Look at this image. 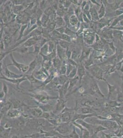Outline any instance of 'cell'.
Listing matches in <instances>:
<instances>
[{
    "label": "cell",
    "mask_w": 123,
    "mask_h": 138,
    "mask_svg": "<svg viewBox=\"0 0 123 138\" xmlns=\"http://www.w3.org/2000/svg\"><path fill=\"white\" fill-rule=\"evenodd\" d=\"M75 126L71 122L62 123L54 127V130L60 135H68L73 131Z\"/></svg>",
    "instance_id": "cell-2"
},
{
    "label": "cell",
    "mask_w": 123,
    "mask_h": 138,
    "mask_svg": "<svg viewBox=\"0 0 123 138\" xmlns=\"http://www.w3.org/2000/svg\"><path fill=\"white\" fill-rule=\"evenodd\" d=\"M11 138H18V137L17 135H14Z\"/></svg>",
    "instance_id": "cell-45"
},
{
    "label": "cell",
    "mask_w": 123,
    "mask_h": 138,
    "mask_svg": "<svg viewBox=\"0 0 123 138\" xmlns=\"http://www.w3.org/2000/svg\"><path fill=\"white\" fill-rule=\"evenodd\" d=\"M40 2L39 3L40 9L42 11H45L48 7V2H47V1H42Z\"/></svg>",
    "instance_id": "cell-33"
},
{
    "label": "cell",
    "mask_w": 123,
    "mask_h": 138,
    "mask_svg": "<svg viewBox=\"0 0 123 138\" xmlns=\"http://www.w3.org/2000/svg\"><path fill=\"white\" fill-rule=\"evenodd\" d=\"M75 67V66H73L72 65L69 64L68 63L67 64V73H66V76H68V75L70 73L71 71Z\"/></svg>",
    "instance_id": "cell-39"
},
{
    "label": "cell",
    "mask_w": 123,
    "mask_h": 138,
    "mask_svg": "<svg viewBox=\"0 0 123 138\" xmlns=\"http://www.w3.org/2000/svg\"><path fill=\"white\" fill-rule=\"evenodd\" d=\"M66 27V26H65V27H60V28H58L57 29H55V30H56L58 32H59L60 33L63 34L64 33Z\"/></svg>",
    "instance_id": "cell-42"
},
{
    "label": "cell",
    "mask_w": 123,
    "mask_h": 138,
    "mask_svg": "<svg viewBox=\"0 0 123 138\" xmlns=\"http://www.w3.org/2000/svg\"><path fill=\"white\" fill-rule=\"evenodd\" d=\"M57 43L64 49H67L68 47H70L72 43L67 42L62 40H58L57 41Z\"/></svg>",
    "instance_id": "cell-30"
},
{
    "label": "cell",
    "mask_w": 123,
    "mask_h": 138,
    "mask_svg": "<svg viewBox=\"0 0 123 138\" xmlns=\"http://www.w3.org/2000/svg\"><path fill=\"white\" fill-rule=\"evenodd\" d=\"M28 95L34 98L37 102L41 104L42 105H44L48 103L50 100H57L59 97L52 96L43 90H40V91L34 92L33 93H26Z\"/></svg>",
    "instance_id": "cell-1"
},
{
    "label": "cell",
    "mask_w": 123,
    "mask_h": 138,
    "mask_svg": "<svg viewBox=\"0 0 123 138\" xmlns=\"http://www.w3.org/2000/svg\"><path fill=\"white\" fill-rule=\"evenodd\" d=\"M46 138H59L58 137H57V136H48V137H47Z\"/></svg>",
    "instance_id": "cell-44"
},
{
    "label": "cell",
    "mask_w": 123,
    "mask_h": 138,
    "mask_svg": "<svg viewBox=\"0 0 123 138\" xmlns=\"http://www.w3.org/2000/svg\"><path fill=\"white\" fill-rule=\"evenodd\" d=\"M2 90L5 94L6 96H7V94H8V88L6 83H2Z\"/></svg>",
    "instance_id": "cell-38"
},
{
    "label": "cell",
    "mask_w": 123,
    "mask_h": 138,
    "mask_svg": "<svg viewBox=\"0 0 123 138\" xmlns=\"http://www.w3.org/2000/svg\"><path fill=\"white\" fill-rule=\"evenodd\" d=\"M98 17H99V18H102L105 14V9H104V6L102 4L101 5V7L98 12Z\"/></svg>",
    "instance_id": "cell-37"
},
{
    "label": "cell",
    "mask_w": 123,
    "mask_h": 138,
    "mask_svg": "<svg viewBox=\"0 0 123 138\" xmlns=\"http://www.w3.org/2000/svg\"><path fill=\"white\" fill-rule=\"evenodd\" d=\"M76 111L75 108H68L66 106L59 115H57L62 123L71 122Z\"/></svg>",
    "instance_id": "cell-3"
},
{
    "label": "cell",
    "mask_w": 123,
    "mask_h": 138,
    "mask_svg": "<svg viewBox=\"0 0 123 138\" xmlns=\"http://www.w3.org/2000/svg\"><path fill=\"white\" fill-rule=\"evenodd\" d=\"M78 91L79 92V94H83L85 91V89L84 87L79 86L78 88Z\"/></svg>",
    "instance_id": "cell-43"
},
{
    "label": "cell",
    "mask_w": 123,
    "mask_h": 138,
    "mask_svg": "<svg viewBox=\"0 0 123 138\" xmlns=\"http://www.w3.org/2000/svg\"><path fill=\"white\" fill-rule=\"evenodd\" d=\"M56 51L57 56L63 62L68 60V58L66 55V49L61 47L57 43L56 46Z\"/></svg>",
    "instance_id": "cell-13"
},
{
    "label": "cell",
    "mask_w": 123,
    "mask_h": 138,
    "mask_svg": "<svg viewBox=\"0 0 123 138\" xmlns=\"http://www.w3.org/2000/svg\"><path fill=\"white\" fill-rule=\"evenodd\" d=\"M49 54V46L47 42L41 47L39 55L41 56H47Z\"/></svg>",
    "instance_id": "cell-24"
},
{
    "label": "cell",
    "mask_w": 123,
    "mask_h": 138,
    "mask_svg": "<svg viewBox=\"0 0 123 138\" xmlns=\"http://www.w3.org/2000/svg\"><path fill=\"white\" fill-rule=\"evenodd\" d=\"M28 26V24H24L22 25L20 28V31H19V36L18 37V39L17 41H19L20 40L21 38H23L24 36V34L25 33V31H26V29H27V27Z\"/></svg>",
    "instance_id": "cell-28"
},
{
    "label": "cell",
    "mask_w": 123,
    "mask_h": 138,
    "mask_svg": "<svg viewBox=\"0 0 123 138\" xmlns=\"http://www.w3.org/2000/svg\"><path fill=\"white\" fill-rule=\"evenodd\" d=\"M24 5H18V6L13 5L12 6V9L13 13L16 15H19V14L22 13V12L24 10Z\"/></svg>",
    "instance_id": "cell-25"
},
{
    "label": "cell",
    "mask_w": 123,
    "mask_h": 138,
    "mask_svg": "<svg viewBox=\"0 0 123 138\" xmlns=\"http://www.w3.org/2000/svg\"><path fill=\"white\" fill-rule=\"evenodd\" d=\"M86 70H88L92 76H94L95 77H96L97 79L102 80L103 79L102 78L103 71H102L101 69H100L99 67L97 66H92Z\"/></svg>",
    "instance_id": "cell-10"
},
{
    "label": "cell",
    "mask_w": 123,
    "mask_h": 138,
    "mask_svg": "<svg viewBox=\"0 0 123 138\" xmlns=\"http://www.w3.org/2000/svg\"><path fill=\"white\" fill-rule=\"evenodd\" d=\"M77 67V76L79 78V84L80 86L81 84L82 80H83L84 76H86V69L82 64V63H78Z\"/></svg>",
    "instance_id": "cell-11"
},
{
    "label": "cell",
    "mask_w": 123,
    "mask_h": 138,
    "mask_svg": "<svg viewBox=\"0 0 123 138\" xmlns=\"http://www.w3.org/2000/svg\"><path fill=\"white\" fill-rule=\"evenodd\" d=\"M38 64H39V63L38 61L37 58L36 56H35V58L32 60V61L29 65V71L26 74L31 75V74H33Z\"/></svg>",
    "instance_id": "cell-17"
},
{
    "label": "cell",
    "mask_w": 123,
    "mask_h": 138,
    "mask_svg": "<svg viewBox=\"0 0 123 138\" xmlns=\"http://www.w3.org/2000/svg\"><path fill=\"white\" fill-rule=\"evenodd\" d=\"M82 49V47H80L75 46L73 47L71 58L78 63L79 58L81 55Z\"/></svg>",
    "instance_id": "cell-15"
},
{
    "label": "cell",
    "mask_w": 123,
    "mask_h": 138,
    "mask_svg": "<svg viewBox=\"0 0 123 138\" xmlns=\"http://www.w3.org/2000/svg\"><path fill=\"white\" fill-rule=\"evenodd\" d=\"M79 22V18H78L77 16L75 14H73L70 16L69 18V25H70V27L75 26Z\"/></svg>",
    "instance_id": "cell-23"
},
{
    "label": "cell",
    "mask_w": 123,
    "mask_h": 138,
    "mask_svg": "<svg viewBox=\"0 0 123 138\" xmlns=\"http://www.w3.org/2000/svg\"><path fill=\"white\" fill-rule=\"evenodd\" d=\"M90 13L91 18L93 20H97L99 19L98 14H97V11L94 7H91L90 10Z\"/></svg>",
    "instance_id": "cell-27"
},
{
    "label": "cell",
    "mask_w": 123,
    "mask_h": 138,
    "mask_svg": "<svg viewBox=\"0 0 123 138\" xmlns=\"http://www.w3.org/2000/svg\"><path fill=\"white\" fill-rule=\"evenodd\" d=\"M1 79L2 80H4L6 81L7 82H8L9 83H12L13 84L15 85L16 86L17 88L18 89H20V84L24 82L25 81L27 80L26 77L25 76L24 77H23L22 78H18V79H11V78H7V77H6L5 76H4L3 75L2 73L1 72Z\"/></svg>",
    "instance_id": "cell-7"
},
{
    "label": "cell",
    "mask_w": 123,
    "mask_h": 138,
    "mask_svg": "<svg viewBox=\"0 0 123 138\" xmlns=\"http://www.w3.org/2000/svg\"><path fill=\"white\" fill-rule=\"evenodd\" d=\"M3 40L5 46V47H8L9 45L11 43L12 41V39L10 35H7L5 36L4 39Z\"/></svg>",
    "instance_id": "cell-32"
},
{
    "label": "cell",
    "mask_w": 123,
    "mask_h": 138,
    "mask_svg": "<svg viewBox=\"0 0 123 138\" xmlns=\"http://www.w3.org/2000/svg\"><path fill=\"white\" fill-rule=\"evenodd\" d=\"M67 62L69 64L72 65L73 66H75V67H77V65H78V63L76 61H75V60L71 59V58L68 59L67 60Z\"/></svg>",
    "instance_id": "cell-40"
},
{
    "label": "cell",
    "mask_w": 123,
    "mask_h": 138,
    "mask_svg": "<svg viewBox=\"0 0 123 138\" xmlns=\"http://www.w3.org/2000/svg\"><path fill=\"white\" fill-rule=\"evenodd\" d=\"M64 34H65L66 35L70 36L71 37H72L73 36H75L77 35L76 32L73 31L72 29H71L70 28H69L67 27V26H66V28H65Z\"/></svg>",
    "instance_id": "cell-35"
},
{
    "label": "cell",
    "mask_w": 123,
    "mask_h": 138,
    "mask_svg": "<svg viewBox=\"0 0 123 138\" xmlns=\"http://www.w3.org/2000/svg\"><path fill=\"white\" fill-rule=\"evenodd\" d=\"M67 64H68L67 60L63 62V65H61V67L59 71L60 75H66V73H67Z\"/></svg>",
    "instance_id": "cell-31"
},
{
    "label": "cell",
    "mask_w": 123,
    "mask_h": 138,
    "mask_svg": "<svg viewBox=\"0 0 123 138\" xmlns=\"http://www.w3.org/2000/svg\"><path fill=\"white\" fill-rule=\"evenodd\" d=\"M1 72L3 74L4 76L7 77V78H11V79H18L22 78L25 76V74H17L15 73L12 71H10L7 68V65L6 64V62L3 63V62H1Z\"/></svg>",
    "instance_id": "cell-4"
},
{
    "label": "cell",
    "mask_w": 123,
    "mask_h": 138,
    "mask_svg": "<svg viewBox=\"0 0 123 138\" xmlns=\"http://www.w3.org/2000/svg\"><path fill=\"white\" fill-rule=\"evenodd\" d=\"M25 76L27 79V80L29 81L32 86L38 84L39 83H43L41 82L40 81L36 79L34 77V76H33V74H32L31 75H27V74H25Z\"/></svg>",
    "instance_id": "cell-22"
},
{
    "label": "cell",
    "mask_w": 123,
    "mask_h": 138,
    "mask_svg": "<svg viewBox=\"0 0 123 138\" xmlns=\"http://www.w3.org/2000/svg\"><path fill=\"white\" fill-rule=\"evenodd\" d=\"M90 93L91 94L93 93H97L100 94L101 96H103V94H101V92L99 89V87L96 81L93 78L91 79L90 82Z\"/></svg>",
    "instance_id": "cell-16"
},
{
    "label": "cell",
    "mask_w": 123,
    "mask_h": 138,
    "mask_svg": "<svg viewBox=\"0 0 123 138\" xmlns=\"http://www.w3.org/2000/svg\"><path fill=\"white\" fill-rule=\"evenodd\" d=\"M55 23H56V29H57L60 27L66 26V23L64 20L63 17L56 15L55 18Z\"/></svg>",
    "instance_id": "cell-18"
},
{
    "label": "cell",
    "mask_w": 123,
    "mask_h": 138,
    "mask_svg": "<svg viewBox=\"0 0 123 138\" xmlns=\"http://www.w3.org/2000/svg\"><path fill=\"white\" fill-rule=\"evenodd\" d=\"M79 85V78L78 76H76L75 78L69 79V84L68 87V91H70L75 87H76L77 85Z\"/></svg>",
    "instance_id": "cell-20"
},
{
    "label": "cell",
    "mask_w": 123,
    "mask_h": 138,
    "mask_svg": "<svg viewBox=\"0 0 123 138\" xmlns=\"http://www.w3.org/2000/svg\"><path fill=\"white\" fill-rule=\"evenodd\" d=\"M77 113L81 114H84V115H88V114H90L93 112L91 109H90L89 107H83L79 108V109L76 111Z\"/></svg>",
    "instance_id": "cell-21"
},
{
    "label": "cell",
    "mask_w": 123,
    "mask_h": 138,
    "mask_svg": "<svg viewBox=\"0 0 123 138\" xmlns=\"http://www.w3.org/2000/svg\"><path fill=\"white\" fill-rule=\"evenodd\" d=\"M77 75V67H75L71 71L70 73L68 75V78L69 79H72L75 78Z\"/></svg>",
    "instance_id": "cell-34"
},
{
    "label": "cell",
    "mask_w": 123,
    "mask_h": 138,
    "mask_svg": "<svg viewBox=\"0 0 123 138\" xmlns=\"http://www.w3.org/2000/svg\"><path fill=\"white\" fill-rule=\"evenodd\" d=\"M60 40L66 41L67 42H69V43H72V40H71V38L70 36L66 35L65 34H61V38Z\"/></svg>",
    "instance_id": "cell-36"
},
{
    "label": "cell",
    "mask_w": 123,
    "mask_h": 138,
    "mask_svg": "<svg viewBox=\"0 0 123 138\" xmlns=\"http://www.w3.org/2000/svg\"><path fill=\"white\" fill-rule=\"evenodd\" d=\"M11 128L5 129L1 126V138H8Z\"/></svg>",
    "instance_id": "cell-26"
},
{
    "label": "cell",
    "mask_w": 123,
    "mask_h": 138,
    "mask_svg": "<svg viewBox=\"0 0 123 138\" xmlns=\"http://www.w3.org/2000/svg\"><path fill=\"white\" fill-rule=\"evenodd\" d=\"M52 63H53V66L59 72L60 69L63 65V61L57 56L52 60Z\"/></svg>",
    "instance_id": "cell-19"
},
{
    "label": "cell",
    "mask_w": 123,
    "mask_h": 138,
    "mask_svg": "<svg viewBox=\"0 0 123 138\" xmlns=\"http://www.w3.org/2000/svg\"><path fill=\"white\" fill-rule=\"evenodd\" d=\"M60 136H61L62 138H80V137L79 135L78 134H77L75 127H74L73 131L68 135H66V136L60 135Z\"/></svg>",
    "instance_id": "cell-29"
},
{
    "label": "cell",
    "mask_w": 123,
    "mask_h": 138,
    "mask_svg": "<svg viewBox=\"0 0 123 138\" xmlns=\"http://www.w3.org/2000/svg\"><path fill=\"white\" fill-rule=\"evenodd\" d=\"M67 100L64 98H59L56 100L55 104V109L53 111V113L56 115H58L61 113V111L66 107V103Z\"/></svg>",
    "instance_id": "cell-6"
},
{
    "label": "cell",
    "mask_w": 123,
    "mask_h": 138,
    "mask_svg": "<svg viewBox=\"0 0 123 138\" xmlns=\"http://www.w3.org/2000/svg\"><path fill=\"white\" fill-rule=\"evenodd\" d=\"M28 109L32 118H40L44 113L40 107H28Z\"/></svg>",
    "instance_id": "cell-8"
},
{
    "label": "cell",
    "mask_w": 123,
    "mask_h": 138,
    "mask_svg": "<svg viewBox=\"0 0 123 138\" xmlns=\"http://www.w3.org/2000/svg\"><path fill=\"white\" fill-rule=\"evenodd\" d=\"M91 51H92V48L91 47H83L82 49L81 55L79 58L78 63H82L84 61L88 59L90 56V55Z\"/></svg>",
    "instance_id": "cell-14"
},
{
    "label": "cell",
    "mask_w": 123,
    "mask_h": 138,
    "mask_svg": "<svg viewBox=\"0 0 123 138\" xmlns=\"http://www.w3.org/2000/svg\"><path fill=\"white\" fill-rule=\"evenodd\" d=\"M42 36H39L30 37L23 43V45L27 47H34L40 41V40L42 39Z\"/></svg>",
    "instance_id": "cell-12"
},
{
    "label": "cell",
    "mask_w": 123,
    "mask_h": 138,
    "mask_svg": "<svg viewBox=\"0 0 123 138\" xmlns=\"http://www.w3.org/2000/svg\"><path fill=\"white\" fill-rule=\"evenodd\" d=\"M24 1H12V2L13 5L18 6V5H22L24 3Z\"/></svg>",
    "instance_id": "cell-41"
},
{
    "label": "cell",
    "mask_w": 123,
    "mask_h": 138,
    "mask_svg": "<svg viewBox=\"0 0 123 138\" xmlns=\"http://www.w3.org/2000/svg\"><path fill=\"white\" fill-rule=\"evenodd\" d=\"M10 57L13 63L12 64H10L9 65L8 64L7 65V66H14L21 72L24 74H26L27 73V72L29 71V65H25L18 62L13 57V54L12 53V52L10 54Z\"/></svg>",
    "instance_id": "cell-5"
},
{
    "label": "cell",
    "mask_w": 123,
    "mask_h": 138,
    "mask_svg": "<svg viewBox=\"0 0 123 138\" xmlns=\"http://www.w3.org/2000/svg\"><path fill=\"white\" fill-rule=\"evenodd\" d=\"M22 115L23 111L20 108L11 109L9 110L6 113L7 117L12 119L19 118Z\"/></svg>",
    "instance_id": "cell-9"
}]
</instances>
